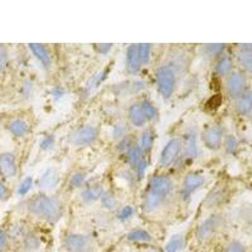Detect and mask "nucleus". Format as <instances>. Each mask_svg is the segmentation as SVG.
Returning <instances> with one entry per match:
<instances>
[{
  "label": "nucleus",
  "mask_w": 252,
  "mask_h": 252,
  "mask_svg": "<svg viewBox=\"0 0 252 252\" xmlns=\"http://www.w3.org/2000/svg\"><path fill=\"white\" fill-rule=\"evenodd\" d=\"M27 212L35 218L48 223H57L63 213L62 202L57 197L47 194H35L26 202Z\"/></svg>",
  "instance_id": "f257e3e1"
},
{
  "label": "nucleus",
  "mask_w": 252,
  "mask_h": 252,
  "mask_svg": "<svg viewBox=\"0 0 252 252\" xmlns=\"http://www.w3.org/2000/svg\"><path fill=\"white\" fill-rule=\"evenodd\" d=\"M157 90L165 100L170 98L177 90V73L172 66L164 64L155 71Z\"/></svg>",
  "instance_id": "f03ea898"
},
{
  "label": "nucleus",
  "mask_w": 252,
  "mask_h": 252,
  "mask_svg": "<svg viewBox=\"0 0 252 252\" xmlns=\"http://www.w3.org/2000/svg\"><path fill=\"white\" fill-rule=\"evenodd\" d=\"M62 247L66 252H94L92 238L85 233H67L62 240Z\"/></svg>",
  "instance_id": "7ed1b4c3"
},
{
  "label": "nucleus",
  "mask_w": 252,
  "mask_h": 252,
  "mask_svg": "<svg viewBox=\"0 0 252 252\" xmlns=\"http://www.w3.org/2000/svg\"><path fill=\"white\" fill-rule=\"evenodd\" d=\"M222 224H223V218L220 217V215L209 216L206 220H202L199 226L197 227L195 237L202 244L208 242V241H211L217 235V232L220 229Z\"/></svg>",
  "instance_id": "20e7f679"
},
{
  "label": "nucleus",
  "mask_w": 252,
  "mask_h": 252,
  "mask_svg": "<svg viewBox=\"0 0 252 252\" xmlns=\"http://www.w3.org/2000/svg\"><path fill=\"white\" fill-rule=\"evenodd\" d=\"M201 136L203 145L206 146L207 149L216 152V150L222 148L226 134H224L223 126L220 124H211V125H207L204 127Z\"/></svg>",
  "instance_id": "39448f33"
},
{
  "label": "nucleus",
  "mask_w": 252,
  "mask_h": 252,
  "mask_svg": "<svg viewBox=\"0 0 252 252\" xmlns=\"http://www.w3.org/2000/svg\"><path fill=\"white\" fill-rule=\"evenodd\" d=\"M174 190V182L168 175H155L149 181L146 192L165 201Z\"/></svg>",
  "instance_id": "423d86ee"
},
{
  "label": "nucleus",
  "mask_w": 252,
  "mask_h": 252,
  "mask_svg": "<svg viewBox=\"0 0 252 252\" xmlns=\"http://www.w3.org/2000/svg\"><path fill=\"white\" fill-rule=\"evenodd\" d=\"M183 150V140L179 138L170 139L163 148L159 158V165L161 168H169L173 164L177 163L181 158Z\"/></svg>",
  "instance_id": "0eeeda50"
},
{
  "label": "nucleus",
  "mask_w": 252,
  "mask_h": 252,
  "mask_svg": "<svg viewBox=\"0 0 252 252\" xmlns=\"http://www.w3.org/2000/svg\"><path fill=\"white\" fill-rule=\"evenodd\" d=\"M247 77L244 72L233 71L226 77V92L232 100H237L249 90Z\"/></svg>",
  "instance_id": "6e6552de"
},
{
  "label": "nucleus",
  "mask_w": 252,
  "mask_h": 252,
  "mask_svg": "<svg viewBox=\"0 0 252 252\" xmlns=\"http://www.w3.org/2000/svg\"><path fill=\"white\" fill-rule=\"evenodd\" d=\"M201 146L198 144V134L194 129L188 130L183 141V150H182L181 159L183 163H192L193 160L201 157Z\"/></svg>",
  "instance_id": "1a4fd4ad"
},
{
  "label": "nucleus",
  "mask_w": 252,
  "mask_h": 252,
  "mask_svg": "<svg viewBox=\"0 0 252 252\" xmlns=\"http://www.w3.org/2000/svg\"><path fill=\"white\" fill-rule=\"evenodd\" d=\"M97 138L98 130L94 126L83 125L72 132L71 136H69V141H71L72 145L78 146V148H85V146L94 144V141L97 140Z\"/></svg>",
  "instance_id": "9d476101"
},
{
  "label": "nucleus",
  "mask_w": 252,
  "mask_h": 252,
  "mask_svg": "<svg viewBox=\"0 0 252 252\" xmlns=\"http://www.w3.org/2000/svg\"><path fill=\"white\" fill-rule=\"evenodd\" d=\"M206 184V177L198 172H190L184 177L181 186V197L183 199H189L197 190Z\"/></svg>",
  "instance_id": "9b49d317"
},
{
  "label": "nucleus",
  "mask_w": 252,
  "mask_h": 252,
  "mask_svg": "<svg viewBox=\"0 0 252 252\" xmlns=\"http://www.w3.org/2000/svg\"><path fill=\"white\" fill-rule=\"evenodd\" d=\"M18 174V159L14 152H1L0 154V178L10 181Z\"/></svg>",
  "instance_id": "f8f14e48"
},
{
  "label": "nucleus",
  "mask_w": 252,
  "mask_h": 252,
  "mask_svg": "<svg viewBox=\"0 0 252 252\" xmlns=\"http://www.w3.org/2000/svg\"><path fill=\"white\" fill-rule=\"evenodd\" d=\"M31 231V227L27 223H24V222H22V220H17L14 223L9 224V226L6 227V232H8L10 250H12V251H17L20 242L26 238V236L28 235Z\"/></svg>",
  "instance_id": "ddd939ff"
},
{
  "label": "nucleus",
  "mask_w": 252,
  "mask_h": 252,
  "mask_svg": "<svg viewBox=\"0 0 252 252\" xmlns=\"http://www.w3.org/2000/svg\"><path fill=\"white\" fill-rule=\"evenodd\" d=\"M4 129L14 139H23L31 132V124L23 118H13L6 121Z\"/></svg>",
  "instance_id": "4468645a"
},
{
  "label": "nucleus",
  "mask_w": 252,
  "mask_h": 252,
  "mask_svg": "<svg viewBox=\"0 0 252 252\" xmlns=\"http://www.w3.org/2000/svg\"><path fill=\"white\" fill-rule=\"evenodd\" d=\"M125 67L126 71L131 75H136L138 72H140L143 63L139 56V44H130L127 47L125 55Z\"/></svg>",
  "instance_id": "2eb2a0df"
},
{
  "label": "nucleus",
  "mask_w": 252,
  "mask_h": 252,
  "mask_svg": "<svg viewBox=\"0 0 252 252\" xmlns=\"http://www.w3.org/2000/svg\"><path fill=\"white\" fill-rule=\"evenodd\" d=\"M61 182V174L58 172L57 168L55 166H49L44 170L39 177V181H38V186L40 187L44 190H52L55 189L56 187L60 184Z\"/></svg>",
  "instance_id": "dca6fc26"
},
{
  "label": "nucleus",
  "mask_w": 252,
  "mask_h": 252,
  "mask_svg": "<svg viewBox=\"0 0 252 252\" xmlns=\"http://www.w3.org/2000/svg\"><path fill=\"white\" fill-rule=\"evenodd\" d=\"M43 246V241L38 233H35L33 229L26 236L22 242H20L19 247L15 252H38L40 251Z\"/></svg>",
  "instance_id": "f3484780"
},
{
  "label": "nucleus",
  "mask_w": 252,
  "mask_h": 252,
  "mask_svg": "<svg viewBox=\"0 0 252 252\" xmlns=\"http://www.w3.org/2000/svg\"><path fill=\"white\" fill-rule=\"evenodd\" d=\"M28 48L31 49V52L33 53L35 58L39 61V63L43 66L44 69L49 71L52 68V64H53V61H52V56L49 53L48 49L46 48L44 44L40 43H29Z\"/></svg>",
  "instance_id": "a211bd4d"
},
{
  "label": "nucleus",
  "mask_w": 252,
  "mask_h": 252,
  "mask_svg": "<svg viewBox=\"0 0 252 252\" xmlns=\"http://www.w3.org/2000/svg\"><path fill=\"white\" fill-rule=\"evenodd\" d=\"M237 62L241 68L252 76V44H240L237 51Z\"/></svg>",
  "instance_id": "6ab92c4d"
},
{
  "label": "nucleus",
  "mask_w": 252,
  "mask_h": 252,
  "mask_svg": "<svg viewBox=\"0 0 252 252\" xmlns=\"http://www.w3.org/2000/svg\"><path fill=\"white\" fill-rule=\"evenodd\" d=\"M127 119H129L130 125L134 127H144L146 125L148 120L141 109L140 102H134L130 105L129 110H127Z\"/></svg>",
  "instance_id": "aec40b11"
},
{
  "label": "nucleus",
  "mask_w": 252,
  "mask_h": 252,
  "mask_svg": "<svg viewBox=\"0 0 252 252\" xmlns=\"http://www.w3.org/2000/svg\"><path fill=\"white\" fill-rule=\"evenodd\" d=\"M215 75L218 77H227V76L233 72V60L229 55H222L220 58L216 60L215 68H213Z\"/></svg>",
  "instance_id": "412c9836"
},
{
  "label": "nucleus",
  "mask_w": 252,
  "mask_h": 252,
  "mask_svg": "<svg viewBox=\"0 0 252 252\" xmlns=\"http://www.w3.org/2000/svg\"><path fill=\"white\" fill-rule=\"evenodd\" d=\"M235 109L240 116H249L252 114V90H247L242 96L235 100Z\"/></svg>",
  "instance_id": "4be33fe9"
},
{
  "label": "nucleus",
  "mask_w": 252,
  "mask_h": 252,
  "mask_svg": "<svg viewBox=\"0 0 252 252\" xmlns=\"http://www.w3.org/2000/svg\"><path fill=\"white\" fill-rule=\"evenodd\" d=\"M103 189L100 183H91L82 189V192H81V199H82L85 203H94V202L96 201H100Z\"/></svg>",
  "instance_id": "5701e85b"
},
{
  "label": "nucleus",
  "mask_w": 252,
  "mask_h": 252,
  "mask_svg": "<svg viewBox=\"0 0 252 252\" xmlns=\"http://www.w3.org/2000/svg\"><path fill=\"white\" fill-rule=\"evenodd\" d=\"M126 240L131 242V244L136 245H150L153 244V238L152 233H149L146 229L143 228H134L131 229L130 232L126 233Z\"/></svg>",
  "instance_id": "b1692460"
},
{
  "label": "nucleus",
  "mask_w": 252,
  "mask_h": 252,
  "mask_svg": "<svg viewBox=\"0 0 252 252\" xmlns=\"http://www.w3.org/2000/svg\"><path fill=\"white\" fill-rule=\"evenodd\" d=\"M163 204L164 201L161 198L145 192L143 197V202H141V208L145 213H155L163 207Z\"/></svg>",
  "instance_id": "393cba45"
},
{
  "label": "nucleus",
  "mask_w": 252,
  "mask_h": 252,
  "mask_svg": "<svg viewBox=\"0 0 252 252\" xmlns=\"http://www.w3.org/2000/svg\"><path fill=\"white\" fill-rule=\"evenodd\" d=\"M226 199V190L223 188H215L211 190L208 195H207L206 201H204V206L207 208H215V207L220 206Z\"/></svg>",
  "instance_id": "a878e982"
},
{
  "label": "nucleus",
  "mask_w": 252,
  "mask_h": 252,
  "mask_svg": "<svg viewBox=\"0 0 252 252\" xmlns=\"http://www.w3.org/2000/svg\"><path fill=\"white\" fill-rule=\"evenodd\" d=\"M124 157H125L126 163L129 164L131 168H134L143 158H145V154H144L140 146H139V144H134L130 149H127L124 153Z\"/></svg>",
  "instance_id": "bb28decb"
},
{
  "label": "nucleus",
  "mask_w": 252,
  "mask_h": 252,
  "mask_svg": "<svg viewBox=\"0 0 252 252\" xmlns=\"http://www.w3.org/2000/svg\"><path fill=\"white\" fill-rule=\"evenodd\" d=\"M224 51H226V44L222 43L203 44L202 47V53L204 57L209 58V60H217L220 56L224 55Z\"/></svg>",
  "instance_id": "cd10ccee"
},
{
  "label": "nucleus",
  "mask_w": 252,
  "mask_h": 252,
  "mask_svg": "<svg viewBox=\"0 0 252 252\" xmlns=\"http://www.w3.org/2000/svg\"><path fill=\"white\" fill-rule=\"evenodd\" d=\"M141 109H143L145 118L148 121H157L159 119V109L154 102L149 98H143L140 101Z\"/></svg>",
  "instance_id": "c85d7f7f"
},
{
  "label": "nucleus",
  "mask_w": 252,
  "mask_h": 252,
  "mask_svg": "<svg viewBox=\"0 0 252 252\" xmlns=\"http://www.w3.org/2000/svg\"><path fill=\"white\" fill-rule=\"evenodd\" d=\"M154 141H155V132L152 127H146L145 130L141 134L140 138V143H139V146L141 148V150L145 153H150L153 149V146H154Z\"/></svg>",
  "instance_id": "c756f323"
},
{
  "label": "nucleus",
  "mask_w": 252,
  "mask_h": 252,
  "mask_svg": "<svg viewBox=\"0 0 252 252\" xmlns=\"http://www.w3.org/2000/svg\"><path fill=\"white\" fill-rule=\"evenodd\" d=\"M101 206L107 211H115L119 207V199L112 190H103L100 198Z\"/></svg>",
  "instance_id": "7c9ffc66"
},
{
  "label": "nucleus",
  "mask_w": 252,
  "mask_h": 252,
  "mask_svg": "<svg viewBox=\"0 0 252 252\" xmlns=\"http://www.w3.org/2000/svg\"><path fill=\"white\" fill-rule=\"evenodd\" d=\"M184 247V236L182 233L172 236L164 247V252H181Z\"/></svg>",
  "instance_id": "2f4dec72"
},
{
  "label": "nucleus",
  "mask_w": 252,
  "mask_h": 252,
  "mask_svg": "<svg viewBox=\"0 0 252 252\" xmlns=\"http://www.w3.org/2000/svg\"><path fill=\"white\" fill-rule=\"evenodd\" d=\"M222 146H223L224 152L228 155H236L238 152V146H240V144H238V140L235 135H226Z\"/></svg>",
  "instance_id": "473e14b6"
},
{
  "label": "nucleus",
  "mask_w": 252,
  "mask_h": 252,
  "mask_svg": "<svg viewBox=\"0 0 252 252\" xmlns=\"http://www.w3.org/2000/svg\"><path fill=\"white\" fill-rule=\"evenodd\" d=\"M87 174L85 172H75L69 178V188L71 189H77L85 184L86 182Z\"/></svg>",
  "instance_id": "72a5a7b5"
},
{
  "label": "nucleus",
  "mask_w": 252,
  "mask_h": 252,
  "mask_svg": "<svg viewBox=\"0 0 252 252\" xmlns=\"http://www.w3.org/2000/svg\"><path fill=\"white\" fill-rule=\"evenodd\" d=\"M111 135L114 140H121V139H124L125 136L129 135V127H127L126 124H116V125L112 127Z\"/></svg>",
  "instance_id": "f704fd0d"
},
{
  "label": "nucleus",
  "mask_w": 252,
  "mask_h": 252,
  "mask_svg": "<svg viewBox=\"0 0 252 252\" xmlns=\"http://www.w3.org/2000/svg\"><path fill=\"white\" fill-rule=\"evenodd\" d=\"M222 252H247V249L241 241L231 240L224 245Z\"/></svg>",
  "instance_id": "c9c22d12"
},
{
  "label": "nucleus",
  "mask_w": 252,
  "mask_h": 252,
  "mask_svg": "<svg viewBox=\"0 0 252 252\" xmlns=\"http://www.w3.org/2000/svg\"><path fill=\"white\" fill-rule=\"evenodd\" d=\"M32 187H33V178L27 177L23 181L20 182V184L17 188V194L19 197H26L29 192H31Z\"/></svg>",
  "instance_id": "e433bc0d"
},
{
  "label": "nucleus",
  "mask_w": 252,
  "mask_h": 252,
  "mask_svg": "<svg viewBox=\"0 0 252 252\" xmlns=\"http://www.w3.org/2000/svg\"><path fill=\"white\" fill-rule=\"evenodd\" d=\"M9 52L5 44H0V75L5 73L9 67Z\"/></svg>",
  "instance_id": "4c0bfd02"
},
{
  "label": "nucleus",
  "mask_w": 252,
  "mask_h": 252,
  "mask_svg": "<svg viewBox=\"0 0 252 252\" xmlns=\"http://www.w3.org/2000/svg\"><path fill=\"white\" fill-rule=\"evenodd\" d=\"M139 56H140L143 66L144 64H148V63L150 62V58H152V44H148V43L139 44Z\"/></svg>",
  "instance_id": "58836bf2"
},
{
  "label": "nucleus",
  "mask_w": 252,
  "mask_h": 252,
  "mask_svg": "<svg viewBox=\"0 0 252 252\" xmlns=\"http://www.w3.org/2000/svg\"><path fill=\"white\" fill-rule=\"evenodd\" d=\"M148 160H146V158H143L140 161H139L136 165L132 168V170H134V174L135 177H136V179L138 181H141L144 177H145V173H146V169H148Z\"/></svg>",
  "instance_id": "ea45409f"
},
{
  "label": "nucleus",
  "mask_w": 252,
  "mask_h": 252,
  "mask_svg": "<svg viewBox=\"0 0 252 252\" xmlns=\"http://www.w3.org/2000/svg\"><path fill=\"white\" fill-rule=\"evenodd\" d=\"M9 251H12V250H10V244H9L8 232H6V228L0 227V252Z\"/></svg>",
  "instance_id": "a19ab883"
},
{
  "label": "nucleus",
  "mask_w": 252,
  "mask_h": 252,
  "mask_svg": "<svg viewBox=\"0 0 252 252\" xmlns=\"http://www.w3.org/2000/svg\"><path fill=\"white\" fill-rule=\"evenodd\" d=\"M134 208L131 206H125L119 211V216H118V220L120 222H127V220H131L134 217Z\"/></svg>",
  "instance_id": "79ce46f5"
},
{
  "label": "nucleus",
  "mask_w": 252,
  "mask_h": 252,
  "mask_svg": "<svg viewBox=\"0 0 252 252\" xmlns=\"http://www.w3.org/2000/svg\"><path fill=\"white\" fill-rule=\"evenodd\" d=\"M132 145H134V141H132L131 136H130V135H127V136H125V138L118 141L116 149H118L119 152H121V153H125L126 150L130 149Z\"/></svg>",
  "instance_id": "37998d69"
},
{
  "label": "nucleus",
  "mask_w": 252,
  "mask_h": 252,
  "mask_svg": "<svg viewBox=\"0 0 252 252\" xmlns=\"http://www.w3.org/2000/svg\"><path fill=\"white\" fill-rule=\"evenodd\" d=\"M10 197H12L10 189L6 186L5 181L0 178V202H6Z\"/></svg>",
  "instance_id": "c03bdc74"
},
{
  "label": "nucleus",
  "mask_w": 252,
  "mask_h": 252,
  "mask_svg": "<svg viewBox=\"0 0 252 252\" xmlns=\"http://www.w3.org/2000/svg\"><path fill=\"white\" fill-rule=\"evenodd\" d=\"M55 136L53 135H46L42 140H40V149L42 150H49L55 146Z\"/></svg>",
  "instance_id": "a18cd8bd"
},
{
  "label": "nucleus",
  "mask_w": 252,
  "mask_h": 252,
  "mask_svg": "<svg viewBox=\"0 0 252 252\" xmlns=\"http://www.w3.org/2000/svg\"><path fill=\"white\" fill-rule=\"evenodd\" d=\"M120 177L123 178V179H125V181L130 184V186H132L135 182L138 181V179H136V177H135L134 172H131V170H121Z\"/></svg>",
  "instance_id": "49530a36"
},
{
  "label": "nucleus",
  "mask_w": 252,
  "mask_h": 252,
  "mask_svg": "<svg viewBox=\"0 0 252 252\" xmlns=\"http://www.w3.org/2000/svg\"><path fill=\"white\" fill-rule=\"evenodd\" d=\"M112 49L111 43H100V44H94V51L97 52L98 55H107L110 51Z\"/></svg>",
  "instance_id": "de8ad7c7"
},
{
  "label": "nucleus",
  "mask_w": 252,
  "mask_h": 252,
  "mask_svg": "<svg viewBox=\"0 0 252 252\" xmlns=\"http://www.w3.org/2000/svg\"><path fill=\"white\" fill-rule=\"evenodd\" d=\"M52 94L55 96L56 100H60V98L63 96V90L61 89V87H56V89L52 91Z\"/></svg>",
  "instance_id": "09e8293b"
},
{
  "label": "nucleus",
  "mask_w": 252,
  "mask_h": 252,
  "mask_svg": "<svg viewBox=\"0 0 252 252\" xmlns=\"http://www.w3.org/2000/svg\"><path fill=\"white\" fill-rule=\"evenodd\" d=\"M150 252H164V250L163 249H158V247H154V249H153Z\"/></svg>",
  "instance_id": "8fccbe9b"
},
{
  "label": "nucleus",
  "mask_w": 252,
  "mask_h": 252,
  "mask_svg": "<svg viewBox=\"0 0 252 252\" xmlns=\"http://www.w3.org/2000/svg\"><path fill=\"white\" fill-rule=\"evenodd\" d=\"M9 252H15V251H9Z\"/></svg>",
  "instance_id": "3c124183"
},
{
  "label": "nucleus",
  "mask_w": 252,
  "mask_h": 252,
  "mask_svg": "<svg viewBox=\"0 0 252 252\" xmlns=\"http://www.w3.org/2000/svg\"><path fill=\"white\" fill-rule=\"evenodd\" d=\"M0 154H1V152H0Z\"/></svg>",
  "instance_id": "603ef678"
}]
</instances>
